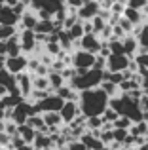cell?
<instances>
[{"mask_svg": "<svg viewBox=\"0 0 148 150\" xmlns=\"http://www.w3.org/2000/svg\"><path fill=\"white\" fill-rule=\"evenodd\" d=\"M80 110L85 116H103V112L110 105V95L101 86L80 91Z\"/></svg>", "mask_w": 148, "mask_h": 150, "instance_id": "1", "label": "cell"}, {"mask_svg": "<svg viewBox=\"0 0 148 150\" xmlns=\"http://www.w3.org/2000/svg\"><path fill=\"white\" fill-rule=\"evenodd\" d=\"M103 118H104V122H114V120H118V118H120V114H118V110H116V108H112V106L108 105V108L103 112Z\"/></svg>", "mask_w": 148, "mask_h": 150, "instance_id": "32", "label": "cell"}, {"mask_svg": "<svg viewBox=\"0 0 148 150\" xmlns=\"http://www.w3.org/2000/svg\"><path fill=\"white\" fill-rule=\"evenodd\" d=\"M67 103V99H63V97L59 95V93H49L48 97H44L42 101H38V108H40V112H48V110H57L59 112L61 108H63V105Z\"/></svg>", "mask_w": 148, "mask_h": 150, "instance_id": "7", "label": "cell"}, {"mask_svg": "<svg viewBox=\"0 0 148 150\" xmlns=\"http://www.w3.org/2000/svg\"><path fill=\"white\" fill-rule=\"evenodd\" d=\"M101 82H103V70L93 67V69H87L84 74H76L68 84H70L74 89L82 91V89L97 88V86H101Z\"/></svg>", "mask_w": 148, "mask_h": 150, "instance_id": "3", "label": "cell"}, {"mask_svg": "<svg viewBox=\"0 0 148 150\" xmlns=\"http://www.w3.org/2000/svg\"><path fill=\"white\" fill-rule=\"evenodd\" d=\"M44 46H46V51H48V53H51V55H55V57L59 55V51L63 50L59 42H46Z\"/></svg>", "mask_w": 148, "mask_h": 150, "instance_id": "33", "label": "cell"}, {"mask_svg": "<svg viewBox=\"0 0 148 150\" xmlns=\"http://www.w3.org/2000/svg\"><path fill=\"white\" fill-rule=\"evenodd\" d=\"M101 88H103L110 97H114V95L120 93V86L116 84V82H112V80H103V82H101Z\"/></svg>", "mask_w": 148, "mask_h": 150, "instance_id": "26", "label": "cell"}, {"mask_svg": "<svg viewBox=\"0 0 148 150\" xmlns=\"http://www.w3.org/2000/svg\"><path fill=\"white\" fill-rule=\"evenodd\" d=\"M67 30L70 33V36L74 38V40H80V38L85 34V33H84V21L80 19V21H78V23H74L70 29H67Z\"/></svg>", "mask_w": 148, "mask_h": 150, "instance_id": "27", "label": "cell"}, {"mask_svg": "<svg viewBox=\"0 0 148 150\" xmlns=\"http://www.w3.org/2000/svg\"><path fill=\"white\" fill-rule=\"evenodd\" d=\"M74 59H72V65L76 69H93L95 67V59H97V53L93 51H87L84 48H76L72 51Z\"/></svg>", "mask_w": 148, "mask_h": 150, "instance_id": "5", "label": "cell"}, {"mask_svg": "<svg viewBox=\"0 0 148 150\" xmlns=\"http://www.w3.org/2000/svg\"><path fill=\"white\" fill-rule=\"evenodd\" d=\"M4 2H6V0H0V4H4Z\"/></svg>", "mask_w": 148, "mask_h": 150, "instance_id": "44", "label": "cell"}, {"mask_svg": "<svg viewBox=\"0 0 148 150\" xmlns=\"http://www.w3.org/2000/svg\"><path fill=\"white\" fill-rule=\"evenodd\" d=\"M49 93H53L51 89H38V88H34L32 91H30L29 99H30V101H34V103H38V101H42V99H44V97H48Z\"/></svg>", "mask_w": 148, "mask_h": 150, "instance_id": "29", "label": "cell"}, {"mask_svg": "<svg viewBox=\"0 0 148 150\" xmlns=\"http://www.w3.org/2000/svg\"><path fill=\"white\" fill-rule=\"evenodd\" d=\"M135 59H137V63H139V67H146L148 69V51H139L137 55H135Z\"/></svg>", "mask_w": 148, "mask_h": 150, "instance_id": "35", "label": "cell"}, {"mask_svg": "<svg viewBox=\"0 0 148 150\" xmlns=\"http://www.w3.org/2000/svg\"><path fill=\"white\" fill-rule=\"evenodd\" d=\"M67 6V0H32L30 8L36 10L40 19H53V15Z\"/></svg>", "mask_w": 148, "mask_h": 150, "instance_id": "4", "label": "cell"}, {"mask_svg": "<svg viewBox=\"0 0 148 150\" xmlns=\"http://www.w3.org/2000/svg\"><path fill=\"white\" fill-rule=\"evenodd\" d=\"M82 4H84V0H67V6L68 8H76V10L82 6Z\"/></svg>", "mask_w": 148, "mask_h": 150, "instance_id": "38", "label": "cell"}, {"mask_svg": "<svg viewBox=\"0 0 148 150\" xmlns=\"http://www.w3.org/2000/svg\"><path fill=\"white\" fill-rule=\"evenodd\" d=\"M118 23H120V25L123 27V30H125L127 34H133V29H135V25H133V23H131L129 19L125 17V15H122V17L118 19Z\"/></svg>", "mask_w": 148, "mask_h": 150, "instance_id": "34", "label": "cell"}, {"mask_svg": "<svg viewBox=\"0 0 148 150\" xmlns=\"http://www.w3.org/2000/svg\"><path fill=\"white\" fill-rule=\"evenodd\" d=\"M133 34L137 36V40H139V51H148V23L144 21L142 25H137L133 29Z\"/></svg>", "mask_w": 148, "mask_h": 150, "instance_id": "15", "label": "cell"}, {"mask_svg": "<svg viewBox=\"0 0 148 150\" xmlns=\"http://www.w3.org/2000/svg\"><path fill=\"white\" fill-rule=\"evenodd\" d=\"M27 65H29V55L27 53H19V55H13V57L8 55L6 59V69L11 74H19L23 70H27Z\"/></svg>", "mask_w": 148, "mask_h": 150, "instance_id": "8", "label": "cell"}, {"mask_svg": "<svg viewBox=\"0 0 148 150\" xmlns=\"http://www.w3.org/2000/svg\"><path fill=\"white\" fill-rule=\"evenodd\" d=\"M91 21H93V29H95V33H97V34H101V33H103V29L108 25V21H106V19H104L101 13H97L95 17L91 19Z\"/></svg>", "mask_w": 148, "mask_h": 150, "instance_id": "30", "label": "cell"}, {"mask_svg": "<svg viewBox=\"0 0 148 150\" xmlns=\"http://www.w3.org/2000/svg\"><path fill=\"white\" fill-rule=\"evenodd\" d=\"M32 146L36 148V150L51 148V146H55V141L51 139V135H49V133L38 131V133H36V137H34V143H32Z\"/></svg>", "mask_w": 148, "mask_h": 150, "instance_id": "16", "label": "cell"}, {"mask_svg": "<svg viewBox=\"0 0 148 150\" xmlns=\"http://www.w3.org/2000/svg\"><path fill=\"white\" fill-rule=\"evenodd\" d=\"M6 59L8 55H0V69H6Z\"/></svg>", "mask_w": 148, "mask_h": 150, "instance_id": "41", "label": "cell"}, {"mask_svg": "<svg viewBox=\"0 0 148 150\" xmlns=\"http://www.w3.org/2000/svg\"><path fill=\"white\" fill-rule=\"evenodd\" d=\"M108 44H110L112 53H125V48H123V40H122V38H110Z\"/></svg>", "mask_w": 148, "mask_h": 150, "instance_id": "31", "label": "cell"}, {"mask_svg": "<svg viewBox=\"0 0 148 150\" xmlns=\"http://www.w3.org/2000/svg\"><path fill=\"white\" fill-rule=\"evenodd\" d=\"M123 40V48H125V53L129 55V57H135V55L139 53V40H137V36L135 34H125V36L122 38Z\"/></svg>", "mask_w": 148, "mask_h": 150, "instance_id": "18", "label": "cell"}, {"mask_svg": "<svg viewBox=\"0 0 148 150\" xmlns=\"http://www.w3.org/2000/svg\"><path fill=\"white\" fill-rule=\"evenodd\" d=\"M32 84L34 88L38 89H51V86H49V78L44 76V74H32ZM53 91V89H51Z\"/></svg>", "mask_w": 148, "mask_h": 150, "instance_id": "24", "label": "cell"}, {"mask_svg": "<svg viewBox=\"0 0 148 150\" xmlns=\"http://www.w3.org/2000/svg\"><path fill=\"white\" fill-rule=\"evenodd\" d=\"M141 106H142V110H148V95H144L141 99Z\"/></svg>", "mask_w": 148, "mask_h": 150, "instance_id": "40", "label": "cell"}, {"mask_svg": "<svg viewBox=\"0 0 148 150\" xmlns=\"http://www.w3.org/2000/svg\"><path fill=\"white\" fill-rule=\"evenodd\" d=\"M101 46H103V38H101L97 33H85L80 40H74V50L84 48L87 51H93V53H99Z\"/></svg>", "mask_w": 148, "mask_h": 150, "instance_id": "6", "label": "cell"}, {"mask_svg": "<svg viewBox=\"0 0 148 150\" xmlns=\"http://www.w3.org/2000/svg\"><path fill=\"white\" fill-rule=\"evenodd\" d=\"M34 30H36V33L49 34V33H53V30H57V27H55V21H53V19H40L38 25L34 27Z\"/></svg>", "mask_w": 148, "mask_h": 150, "instance_id": "23", "label": "cell"}, {"mask_svg": "<svg viewBox=\"0 0 148 150\" xmlns=\"http://www.w3.org/2000/svg\"><path fill=\"white\" fill-rule=\"evenodd\" d=\"M127 6H133V8L142 10L144 6H148V0H127Z\"/></svg>", "mask_w": 148, "mask_h": 150, "instance_id": "37", "label": "cell"}, {"mask_svg": "<svg viewBox=\"0 0 148 150\" xmlns=\"http://www.w3.org/2000/svg\"><path fill=\"white\" fill-rule=\"evenodd\" d=\"M17 30V25H8V23H0V40H8L10 36H13Z\"/></svg>", "mask_w": 148, "mask_h": 150, "instance_id": "25", "label": "cell"}, {"mask_svg": "<svg viewBox=\"0 0 148 150\" xmlns=\"http://www.w3.org/2000/svg\"><path fill=\"white\" fill-rule=\"evenodd\" d=\"M99 11H101V2L99 0H89V2H84L78 8V17L82 21H87V19H93Z\"/></svg>", "mask_w": 148, "mask_h": 150, "instance_id": "10", "label": "cell"}, {"mask_svg": "<svg viewBox=\"0 0 148 150\" xmlns=\"http://www.w3.org/2000/svg\"><path fill=\"white\" fill-rule=\"evenodd\" d=\"M17 133H19V135H21L29 144H32V143H34V137H36L38 131L32 127V125H29V124H19V131H17Z\"/></svg>", "mask_w": 148, "mask_h": 150, "instance_id": "22", "label": "cell"}, {"mask_svg": "<svg viewBox=\"0 0 148 150\" xmlns=\"http://www.w3.org/2000/svg\"><path fill=\"white\" fill-rule=\"evenodd\" d=\"M95 69H101V70L106 69V57H104V55L97 53V59H95Z\"/></svg>", "mask_w": 148, "mask_h": 150, "instance_id": "36", "label": "cell"}, {"mask_svg": "<svg viewBox=\"0 0 148 150\" xmlns=\"http://www.w3.org/2000/svg\"><path fill=\"white\" fill-rule=\"evenodd\" d=\"M59 112H61V116H63V122H65V124H70L78 114H82L80 103H78V101H72V99H67V103L63 105V108H61Z\"/></svg>", "mask_w": 148, "mask_h": 150, "instance_id": "12", "label": "cell"}, {"mask_svg": "<svg viewBox=\"0 0 148 150\" xmlns=\"http://www.w3.org/2000/svg\"><path fill=\"white\" fill-rule=\"evenodd\" d=\"M38 21H40V17H38L36 10H32V8H27L25 11H23L21 19H19L17 23V30H23V29H34V27L38 25Z\"/></svg>", "mask_w": 148, "mask_h": 150, "instance_id": "11", "label": "cell"}, {"mask_svg": "<svg viewBox=\"0 0 148 150\" xmlns=\"http://www.w3.org/2000/svg\"><path fill=\"white\" fill-rule=\"evenodd\" d=\"M0 55H8V42L0 40Z\"/></svg>", "mask_w": 148, "mask_h": 150, "instance_id": "39", "label": "cell"}, {"mask_svg": "<svg viewBox=\"0 0 148 150\" xmlns=\"http://www.w3.org/2000/svg\"><path fill=\"white\" fill-rule=\"evenodd\" d=\"M110 106L118 110L120 116H127L133 122H141L142 116H144V110H142V106H141V101L133 99L129 93H123V91H120L118 95L110 97Z\"/></svg>", "mask_w": 148, "mask_h": 150, "instance_id": "2", "label": "cell"}, {"mask_svg": "<svg viewBox=\"0 0 148 150\" xmlns=\"http://www.w3.org/2000/svg\"><path fill=\"white\" fill-rule=\"evenodd\" d=\"M103 124H104L103 116H87V118H85V125H87V129H101Z\"/></svg>", "mask_w": 148, "mask_h": 150, "instance_id": "28", "label": "cell"}, {"mask_svg": "<svg viewBox=\"0 0 148 150\" xmlns=\"http://www.w3.org/2000/svg\"><path fill=\"white\" fill-rule=\"evenodd\" d=\"M48 78H49V86H51V89L55 91V89H59L61 86H65L67 84V80H65V76H63V72L61 70H49V74H48Z\"/></svg>", "mask_w": 148, "mask_h": 150, "instance_id": "21", "label": "cell"}, {"mask_svg": "<svg viewBox=\"0 0 148 150\" xmlns=\"http://www.w3.org/2000/svg\"><path fill=\"white\" fill-rule=\"evenodd\" d=\"M123 15H125L127 19H129L131 23H133L135 27L137 25H142V23L146 21L144 13H142V10H139V8H133V6H125V11H123Z\"/></svg>", "mask_w": 148, "mask_h": 150, "instance_id": "17", "label": "cell"}, {"mask_svg": "<svg viewBox=\"0 0 148 150\" xmlns=\"http://www.w3.org/2000/svg\"><path fill=\"white\" fill-rule=\"evenodd\" d=\"M17 2H21V0H6V2H4V4H8V6H15V4H17Z\"/></svg>", "mask_w": 148, "mask_h": 150, "instance_id": "42", "label": "cell"}, {"mask_svg": "<svg viewBox=\"0 0 148 150\" xmlns=\"http://www.w3.org/2000/svg\"><path fill=\"white\" fill-rule=\"evenodd\" d=\"M19 19H21V17L15 13L13 6H8V4H0V23H8V25H17Z\"/></svg>", "mask_w": 148, "mask_h": 150, "instance_id": "14", "label": "cell"}, {"mask_svg": "<svg viewBox=\"0 0 148 150\" xmlns=\"http://www.w3.org/2000/svg\"><path fill=\"white\" fill-rule=\"evenodd\" d=\"M17 84H19V89H21L23 97H25V99H29L30 91L34 89L32 72H29V70H23V72H19V74H17Z\"/></svg>", "mask_w": 148, "mask_h": 150, "instance_id": "13", "label": "cell"}, {"mask_svg": "<svg viewBox=\"0 0 148 150\" xmlns=\"http://www.w3.org/2000/svg\"><path fill=\"white\" fill-rule=\"evenodd\" d=\"M80 139L84 141V144H85L87 148H104V146H106V144L103 143V139H101V137H97V135H93L89 129L80 137Z\"/></svg>", "mask_w": 148, "mask_h": 150, "instance_id": "19", "label": "cell"}, {"mask_svg": "<svg viewBox=\"0 0 148 150\" xmlns=\"http://www.w3.org/2000/svg\"><path fill=\"white\" fill-rule=\"evenodd\" d=\"M19 38H21V48H23V53L30 55L36 48V30L34 29H23L19 30Z\"/></svg>", "mask_w": 148, "mask_h": 150, "instance_id": "9", "label": "cell"}, {"mask_svg": "<svg viewBox=\"0 0 148 150\" xmlns=\"http://www.w3.org/2000/svg\"><path fill=\"white\" fill-rule=\"evenodd\" d=\"M23 2H25L27 6H30V2H32V0H23Z\"/></svg>", "mask_w": 148, "mask_h": 150, "instance_id": "43", "label": "cell"}, {"mask_svg": "<svg viewBox=\"0 0 148 150\" xmlns=\"http://www.w3.org/2000/svg\"><path fill=\"white\" fill-rule=\"evenodd\" d=\"M8 55L10 57H13V55H19L23 53V48H21V38H19V33H15L13 36L8 38Z\"/></svg>", "mask_w": 148, "mask_h": 150, "instance_id": "20", "label": "cell"}]
</instances>
